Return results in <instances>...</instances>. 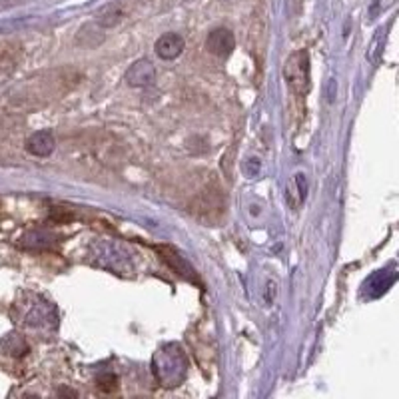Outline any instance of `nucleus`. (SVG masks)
Segmentation results:
<instances>
[{
    "label": "nucleus",
    "instance_id": "f257e3e1",
    "mask_svg": "<svg viewBox=\"0 0 399 399\" xmlns=\"http://www.w3.org/2000/svg\"><path fill=\"white\" fill-rule=\"evenodd\" d=\"M283 78L288 86L296 92L297 96H304L310 92V54L306 50H296L283 66Z\"/></svg>",
    "mask_w": 399,
    "mask_h": 399
},
{
    "label": "nucleus",
    "instance_id": "f03ea898",
    "mask_svg": "<svg viewBox=\"0 0 399 399\" xmlns=\"http://www.w3.org/2000/svg\"><path fill=\"white\" fill-rule=\"evenodd\" d=\"M160 251V256H162V260L170 266V269H174V274H178L180 278H184L186 281H190V283H196V285H200L202 288V280H200V276H198V272L194 269V266L174 248H170V246H160L158 248Z\"/></svg>",
    "mask_w": 399,
    "mask_h": 399
},
{
    "label": "nucleus",
    "instance_id": "7ed1b4c3",
    "mask_svg": "<svg viewBox=\"0 0 399 399\" xmlns=\"http://www.w3.org/2000/svg\"><path fill=\"white\" fill-rule=\"evenodd\" d=\"M236 46V38L228 29H214L206 38V48L210 54L226 58Z\"/></svg>",
    "mask_w": 399,
    "mask_h": 399
},
{
    "label": "nucleus",
    "instance_id": "20e7f679",
    "mask_svg": "<svg viewBox=\"0 0 399 399\" xmlns=\"http://www.w3.org/2000/svg\"><path fill=\"white\" fill-rule=\"evenodd\" d=\"M154 80H156V68L150 60H136L126 70V82L136 88L150 86V84H154Z\"/></svg>",
    "mask_w": 399,
    "mask_h": 399
},
{
    "label": "nucleus",
    "instance_id": "39448f33",
    "mask_svg": "<svg viewBox=\"0 0 399 399\" xmlns=\"http://www.w3.org/2000/svg\"><path fill=\"white\" fill-rule=\"evenodd\" d=\"M184 52V38L176 32L162 34L156 42V54L162 60H174Z\"/></svg>",
    "mask_w": 399,
    "mask_h": 399
},
{
    "label": "nucleus",
    "instance_id": "423d86ee",
    "mask_svg": "<svg viewBox=\"0 0 399 399\" xmlns=\"http://www.w3.org/2000/svg\"><path fill=\"white\" fill-rule=\"evenodd\" d=\"M306 196H308V180H306V174L297 172L285 188V200H288L290 208L297 210L306 202Z\"/></svg>",
    "mask_w": 399,
    "mask_h": 399
},
{
    "label": "nucleus",
    "instance_id": "0eeeda50",
    "mask_svg": "<svg viewBox=\"0 0 399 399\" xmlns=\"http://www.w3.org/2000/svg\"><path fill=\"white\" fill-rule=\"evenodd\" d=\"M26 148H29L30 154L46 158V156H50L54 152L56 142H54V136L48 130H40V132H34L30 136L29 142H26Z\"/></svg>",
    "mask_w": 399,
    "mask_h": 399
}]
</instances>
